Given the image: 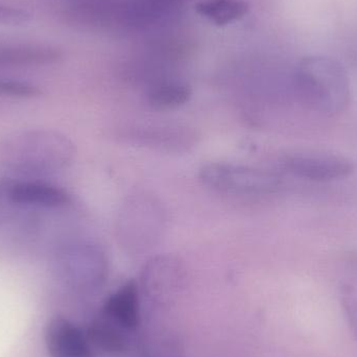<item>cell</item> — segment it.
I'll list each match as a JSON object with an SVG mask.
<instances>
[{"mask_svg":"<svg viewBox=\"0 0 357 357\" xmlns=\"http://www.w3.org/2000/svg\"><path fill=\"white\" fill-rule=\"evenodd\" d=\"M31 14L22 8L0 3V25H22L31 21Z\"/></svg>","mask_w":357,"mask_h":357,"instance_id":"5bb4252c","label":"cell"},{"mask_svg":"<svg viewBox=\"0 0 357 357\" xmlns=\"http://www.w3.org/2000/svg\"><path fill=\"white\" fill-rule=\"evenodd\" d=\"M8 197L18 205L44 208L64 207L71 201L64 189L39 181L16 183L8 189Z\"/></svg>","mask_w":357,"mask_h":357,"instance_id":"ba28073f","label":"cell"},{"mask_svg":"<svg viewBox=\"0 0 357 357\" xmlns=\"http://www.w3.org/2000/svg\"><path fill=\"white\" fill-rule=\"evenodd\" d=\"M283 167L295 177L312 182H331L354 172L351 161L327 154H297L287 157Z\"/></svg>","mask_w":357,"mask_h":357,"instance_id":"5b68a950","label":"cell"},{"mask_svg":"<svg viewBox=\"0 0 357 357\" xmlns=\"http://www.w3.org/2000/svg\"><path fill=\"white\" fill-rule=\"evenodd\" d=\"M54 264L59 278L79 291L100 289L108 273L104 252L98 245L88 241L62 245L54 255Z\"/></svg>","mask_w":357,"mask_h":357,"instance_id":"3957f363","label":"cell"},{"mask_svg":"<svg viewBox=\"0 0 357 357\" xmlns=\"http://www.w3.org/2000/svg\"><path fill=\"white\" fill-rule=\"evenodd\" d=\"M199 178L206 186L214 190L235 195L274 192L281 182L279 176L272 172L222 162L203 165Z\"/></svg>","mask_w":357,"mask_h":357,"instance_id":"277c9868","label":"cell"},{"mask_svg":"<svg viewBox=\"0 0 357 357\" xmlns=\"http://www.w3.org/2000/svg\"><path fill=\"white\" fill-rule=\"evenodd\" d=\"M295 87L307 108L333 115L345 110L350 100V81L341 63L328 56L303 59L295 73Z\"/></svg>","mask_w":357,"mask_h":357,"instance_id":"7a4b0ae2","label":"cell"},{"mask_svg":"<svg viewBox=\"0 0 357 357\" xmlns=\"http://www.w3.org/2000/svg\"><path fill=\"white\" fill-rule=\"evenodd\" d=\"M197 13L218 25L243 18L249 8L241 0H206L197 6Z\"/></svg>","mask_w":357,"mask_h":357,"instance_id":"8fae6325","label":"cell"},{"mask_svg":"<svg viewBox=\"0 0 357 357\" xmlns=\"http://www.w3.org/2000/svg\"><path fill=\"white\" fill-rule=\"evenodd\" d=\"M42 90L29 82L19 79H0V96L14 98H39Z\"/></svg>","mask_w":357,"mask_h":357,"instance_id":"4fadbf2b","label":"cell"},{"mask_svg":"<svg viewBox=\"0 0 357 357\" xmlns=\"http://www.w3.org/2000/svg\"><path fill=\"white\" fill-rule=\"evenodd\" d=\"M190 88L180 82L157 84L149 93V102L157 109H172L185 104L190 98Z\"/></svg>","mask_w":357,"mask_h":357,"instance_id":"7c38bea8","label":"cell"},{"mask_svg":"<svg viewBox=\"0 0 357 357\" xmlns=\"http://www.w3.org/2000/svg\"><path fill=\"white\" fill-rule=\"evenodd\" d=\"M75 154L73 142L60 132L23 130L0 142V169L13 175H52L66 169Z\"/></svg>","mask_w":357,"mask_h":357,"instance_id":"6da1fadb","label":"cell"},{"mask_svg":"<svg viewBox=\"0 0 357 357\" xmlns=\"http://www.w3.org/2000/svg\"><path fill=\"white\" fill-rule=\"evenodd\" d=\"M102 316L125 331H135L140 324V291L137 282L129 280L111 294L104 305Z\"/></svg>","mask_w":357,"mask_h":357,"instance_id":"52a82bcc","label":"cell"},{"mask_svg":"<svg viewBox=\"0 0 357 357\" xmlns=\"http://www.w3.org/2000/svg\"><path fill=\"white\" fill-rule=\"evenodd\" d=\"M45 345L50 357H92L87 333L64 317H54L45 328Z\"/></svg>","mask_w":357,"mask_h":357,"instance_id":"8992f818","label":"cell"},{"mask_svg":"<svg viewBox=\"0 0 357 357\" xmlns=\"http://www.w3.org/2000/svg\"><path fill=\"white\" fill-rule=\"evenodd\" d=\"M87 335L91 345L108 354H121L127 348L125 331L102 314L92 322Z\"/></svg>","mask_w":357,"mask_h":357,"instance_id":"30bf717a","label":"cell"},{"mask_svg":"<svg viewBox=\"0 0 357 357\" xmlns=\"http://www.w3.org/2000/svg\"><path fill=\"white\" fill-rule=\"evenodd\" d=\"M60 58L61 52L50 46H0V67L44 66Z\"/></svg>","mask_w":357,"mask_h":357,"instance_id":"9c48e42d","label":"cell"}]
</instances>
